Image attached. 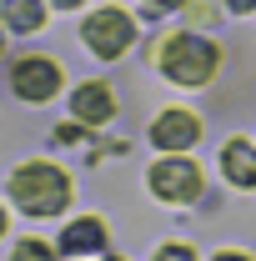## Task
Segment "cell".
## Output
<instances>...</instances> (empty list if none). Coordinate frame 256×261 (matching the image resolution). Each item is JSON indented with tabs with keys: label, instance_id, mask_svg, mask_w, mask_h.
Here are the masks:
<instances>
[{
	"label": "cell",
	"instance_id": "obj_8",
	"mask_svg": "<svg viewBox=\"0 0 256 261\" xmlns=\"http://www.w3.org/2000/svg\"><path fill=\"white\" fill-rule=\"evenodd\" d=\"M61 251L65 256H86V251H106V226L96 216H81L61 231Z\"/></svg>",
	"mask_w": 256,
	"mask_h": 261
},
{
	"label": "cell",
	"instance_id": "obj_11",
	"mask_svg": "<svg viewBox=\"0 0 256 261\" xmlns=\"http://www.w3.org/2000/svg\"><path fill=\"white\" fill-rule=\"evenodd\" d=\"M146 5V15H166V10H176V5H186V0H141Z\"/></svg>",
	"mask_w": 256,
	"mask_h": 261
},
{
	"label": "cell",
	"instance_id": "obj_13",
	"mask_svg": "<svg viewBox=\"0 0 256 261\" xmlns=\"http://www.w3.org/2000/svg\"><path fill=\"white\" fill-rule=\"evenodd\" d=\"M226 10H236V15H246V10H256V0H226Z\"/></svg>",
	"mask_w": 256,
	"mask_h": 261
},
{
	"label": "cell",
	"instance_id": "obj_5",
	"mask_svg": "<svg viewBox=\"0 0 256 261\" xmlns=\"http://www.w3.org/2000/svg\"><path fill=\"white\" fill-rule=\"evenodd\" d=\"M10 86H15L20 100H50L61 91V70H56V61H45V56H25V61H15V70H10Z\"/></svg>",
	"mask_w": 256,
	"mask_h": 261
},
{
	"label": "cell",
	"instance_id": "obj_9",
	"mask_svg": "<svg viewBox=\"0 0 256 261\" xmlns=\"http://www.w3.org/2000/svg\"><path fill=\"white\" fill-rule=\"evenodd\" d=\"M221 171H226L231 186H246V191H251V186H256V146H246V141H226Z\"/></svg>",
	"mask_w": 256,
	"mask_h": 261
},
{
	"label": "cell",
	"instance_id": "obj_1",
	"mask_svg": "<svg viewBox=\"0 0 256 261\" xmlns=\"http://www.w3.org/2000/svg\"><path fill=\"white\" fill-rule=\"evenodd\" d=\"M10 196H15V206L25 216H56V211H65V201H70V181H65V171L35 161V166H20L10 176Z\"/></svg>",
	"mask_w": 256,
	"mask_h": 261
},
{
	"label": "cell",
	"instance_id": "obj_7",
	"mask_svg": "<svg viewBox=\"0 0 256 261\" xmlns=\"http://www.w3.org/2000/svg\"><path fill=\"white\" fill-rule=\"evenodd\" d=\"M70 106H75V116L86 121V126H106L111 116H116V100H111V91L106 86H75V96H70Z\"/></svg>",
	"mask_w": 256,
	"mask_h": 261
},
{
	"label": "cell",
	"instance_id": "obj_6",
	"mask_svg": "<svg viewBox=\"0 0 256 261\" xmlns=\"http://www.w3.org/2000/svg\"><path fill=\"white\" fill-rule=\"evenodd\" d=\"M196 136H201V121L191 111H166L151 121V146H161V151H186V146H196Z\"/></svg>",
	"mask_w": 256,
	"mask_h": 261
},
{
	"label": "cell",
	"instance_id": "obj_3",
	"mask_svg": "<svg viewBox=\"0 0 256 261\" xmlns=\"http://www.w3.org/2000/svg\"><path fill=\"white\" fill-rule=\"evenodd\" d=\"M151 191L161 201H196L201 196V171H196L181 151H166L156 166H151Z\"/></svg>",
	"mask_w": 256,
	"mask_h": 261
},
{
	"label": "cell",
	"instance_id": "obj_12",
	"mask_svg": "<svg viewBox=\"0 0 256 261\" xmlns=\"http://www.w3.org/2000/svg\"><path fill=\"white\" fill-rule=\"evenodd\" d=\"M56 141H61V146H75V141H86V130H81V126H61Z\"/></svg>",
	"mask_w": 256,
	"mask_h": 261
},
{
	"label": "cell",
	"instance_id": "obj_2",
	"mask_svg": "<svg viewBox=\"0 0 256 261\" xmlns=\"http://www.w3.org/2000/svg\"><path fill=\"white\" fill-rule=\"evenodd\" d=\"M216 61H221V50L206 40V35H171L166 45H161V70L171 75V81H181V86H206L211 75H216Z\"/></svg>",
	"mask_w": 256,
	"mask_h": 261
},
{
	"label": "cell",
	"instance_id": "obj_4",
	"mask_svg": "<svg viewBox=\"0 0 256 261\" xmlns=\"http://www.w3.org/2000/svg\"><path fill=\"white\" fill-rule=\"evenodd\" d=\"M81 35H86V45L96 50L100 61H116L131 40H136V25H131L126 10H111V5H106V10H96V15L86 20V31H81Z\"/></svg>",
	"mask_w": 256,
	"mask_h": 261
},
{
	"label": "cell",
	"instance_id": "obj_14",
	"mask_svg": "<svg viewBox=\"0 0 256 261\" xmlns=\"http://www.w3.org/2000/svg\"><path fill=\"white\" fill-rule=\"evenodd\" d=\"M50 5H65V10H70V5H81V0H50Z\"/></svg>",
	"mask_w": 256,
	"mask_h": 261
},
{
	"label": "cell",
	"instance_id": "obj_15",
	"mask_svg": "<svg viewBox=\"0 0 256 261\" xmlns=\"http://www.w3.org/2000/svg\"><path fill=\"white\" fill-rule=\"evenodd\" d=\"M0 231H5V211H0Z\"/></svg>",
	"mask_w": 256,
	"mask_h": 261
},
{
	"label": "cell",
	"instance_id": "obj_10",
	"mask_svg": "<svg viewBox=\"0 0 256 261\" xmlns=\"http://www.w3.org/2000/svg\"><path fill=\"white\" fill-rule=\"evenodd\" d=\"M0 15H5L10 31H20V35H31V31L45 25V5H40V0H5Z\"/></svg>",
	"mask_w": 256,
	"mask_h": 261
}]
</instances>
